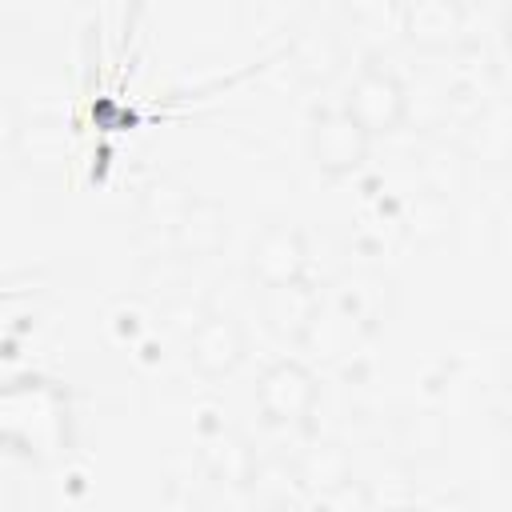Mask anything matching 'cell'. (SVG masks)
<instances>
[{
	"label": "cell",
	"instance_id": "cell-4",
	"mask_svg": "<svg viewBox=\"0 0 512 512\" xmlns=\"http://www.w3.org/2000/svg\"><path fill=\"white\" fill-rule=\"evenodd\" d=\"M372 136L356 124V116L348 108H324L312 120V160L324 176L340 180L360 172V164L368 160Z\"/></svg>",
	"mask_w": 512,
	"mask_h": 512
},
{
	"label": "cell",
	"instance_id": "cell-7",
	"mask_svg": "<svg viewBox=\"0 0 512 512\" xmlns=\"http://www.w3.org/2000/svg\"><path fill=\"white\" fill-rule=\"evenodd\" d=\"M20 172H28L32 180H60L64 168H68V156H72V140H68V128L52 116L44 120H24V132L12 148Z\"/></svg>",
	"mask_w": 512,
	"mask_h": 512
},
{
	"label": "cell",
	"instance_id": "cell-8",
	"mask_svg": "<svg viewBox=\"0 0 512 512\" xmlns=\"http://www.w3.org/2000/svg\"><path fill=\"white\" fill-rule=\"evenodd\" d=\"M468 12H460L448 0H408L400 12L404 36L424 52H452L464 44Z\"/></svg>",
	"mask_w": 512,
	"mask_h": 512
},
{
	"label": "cell",
	"instance_id": "cell-9",
	"mask_svg": "<svg viewBox=\"0 0 512 512\" xmlns=\"http://www.w3.org/2000/svg\"><path fill=\"white\" fill-rule=\"evenodd\" d=\"M344 480H352V460L340 444H312L300 460H296V484L308 488L316 500L328 496L332 488H340Z\"/></svg>",
	"mask_w": 512,
	"mask_h": 512
},
{
	"label": "cell",
	"instance_id": "cell-6",
	"mask_svg": "<svg viewBox=\"0 0 512 512\" xmlns=\"http://www.w3.org/2000/svg\"><path fill=\"white\" fill-rule=\"evenodd\" d=\"M232 224H228V208L212 196H188V204L180 208L176 224H172V240L180 248V256L188 260H212L228 248Z\"/></svg>",
	"mask_w": 512,
	"mask_h": 512
},
{
	"label": "cell",
	"instance_id": "cell-14",
	"mask_svg": "<svg viewBox=\"0 0 512 512\" xmlns=\"http://www.w3.org/2000/svg\"><path fill=\"white\" fill-rule=\"evenodd\" d=\"M24 108H20V100L16 96H8V92H0V156H12V148H16V140H20V132H24Z\"/></svg>",
	"mask_w": 512,
	"mask_h": 512
},
{
	"label": "cell",
	"instance_id": "cell-15",
	"mask_svg": "<svg viewBox=\"0 0 512 512\" xmlns=\"http://www.w3.org/2000/svg\"><path fill=\"white\" fill-rule=\"evenodd\" d=\"M448 4H456L460 12H472V8H476V4H484V0H448Z\"/></svg>",
	"mask_w": 512,
	"mask_h": 512
},
{
	"label": "cell",
	"instance_id": "cell-10",
	"mask_svg": "<svg viewBox=\"0 0 512 512\" xmlns=\"http://www.w3.org/2000/svg\"><path fill=\"white\" fill-rule=\"evenodd\" d=\"M268 292V324L276 328V332H284V336H308V328H312V320H316V312H320V304H316V296L304 288V280H296V284H284V288H264Z\"/></svg>",
	"mask_w": 512,
	"mask_h": 512
},
{
	"label": "cell",
	"instance_id": "cell-3",
	"mask_svg": "<svg viewBox=\"0 0 512 512\" xmlns=\"http://www.w3.org/2000/svg\"><path fill=\"white\" fill-rule=\"evenodd\" d=\"M304 268H308V244L296 224L272 220L256 232V240L248 248V276L260 288L296 284V280H304Z\"/></svg>",
	"mask_w": 512,
	"mask_h": 512
},
{
	"label": "cell",
	"instance_id": "cell-11",
	"mask_svg": "<svg viewBox=\"0 0 512 512\" xmlns=\"http://www.w3.org/2000/svg\"><path fill=\"white\" fill-rule=\"evenodd\" d=\"M400 444H404L412 456L432 460V456L444 452L448 428H444V420H440L436 412H412V416H404V424H400Z\"/></svg>",
	"mask_w": 512,
	"mask_h": 512
},
{
	"label": "cell",
	"instance_id": "cell-13",
	"mask_svg": "<svg viewBox=\"0 0 512 512\" xmlns=\"http://www.w3.org/2000/svg\"><path fill=\"white\" fill-rule=\"evenodd\" d=\"M452 228V208L440 200V196H420L408 212V232L416 240H436Z\"/></svg>",
	"mask_w": 512,
	"mask_h": 512
},
{
	"label": "cell",
	"instance_id": "cell-12",
	"mask_svg": "<svg viewBox=\"0 0 512 512\" xmlns=\"http://www.w3.org/2000/svg\"><path fill=\"white\" fill-rule=\"evenodd\" d=\"M208 468H212V476H216V480L248 484V480H252L256 460H252V452H248V444H244V440H236V436H220V440H212V444H208Z\"/></svg>",
	"mask_w": 512,
	"mask_h": 512
},
{
	"label": "cell",
	"instance_id": "cell-2",
	"mask_svg": "<svg viewBox=\"0 0 512 512\" xmlns=\"http://www.w3.org/2000/svg\"><path fill=\"white\" fill-rule=\"evenodd\" d=\"M316 396H320L316 376L300 360H276L256 380L260 416L268 424H276V428H300V424H308V416L316 408Z\"/></svg>",
	"mask_w": 512,
	"mask_h": 512
},
{
	"label": "cell",
	"instance_id": "cell-5",
	"mask_svg": "<svg viewBox=\"0 0 512 512\" xmlns=\"http://www.w3.org/2000/svg\"><path fill=\"white\" fill-rule=\"evenodd\" d=\"M248 356V336L236 316L228 312H204L192 332H188V360L196 376L204 380H224L232 376Z\"/></svg>",
	"mask_w": 512,
	"mask_h": 512
},
{
	"label": "cell",
	"instance_id": "cell-1",
	"mask_svg": "<svg viewBox=\"0 0 512 512\" xmlns=\"http://www.w3.org/2000/svg\"><path fill=\"white\" fill-rule=\"evenodd\" d=\"M344 108L356 116V124L376 140V136H388L396 132L404 120H408V88L400 84V76L376 60H368L352 88H348V100Z\"/></svg>",
	"mask_w": 512,
	"mask_h": 512
}]
</instances>
